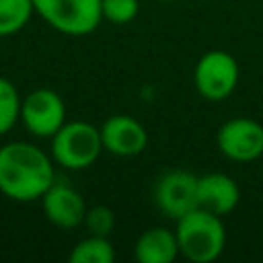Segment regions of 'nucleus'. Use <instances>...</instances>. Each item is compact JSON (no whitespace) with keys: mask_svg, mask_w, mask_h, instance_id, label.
<instances>
[{"mask_svg":"<svg viewBox=\"0 0 263 263\" xmlns=\"http://www.w3.org/2000/svg\"><path fill=\"white\" fill-rule=\"evenodd\" d=\"M55 181L53 158L31 142L0 146V193L14 201H35Z\"/></svg>","mask_w":263,"mask_h":263,"instance_id":"obj_1","label":"nucleus"},{"mask_svg":"<svg viewBox=\"0 0 263 263\" xmlns=\"http://www.w3.org/2000/svg\"><path fill=\"white\" fill-rule=\"evenodd\" d=\"M175 234L179 253L193 263H212L222 255L226 247L222 216H216L201 208H195L193 212L179 218Z\"/></svg>","mask_w":263,"mask_h":263,"instance_id":"obj_2","label":"nucleus"},{"mask_svg":"<svg viewBox=\"0 0 263 263\" xmlns=\"http://www.w3.org/2000/svg\"><path fill=\"white\" fill-rule=\"evenodd\" d=\"M103 152L101 129L88 121H66L51 136V158L68 171H82Z\"/></svg>","mask_w":263,"mask_h":263,"instance_id":"obj_3","label":"nucleus"},{"mask_svg":"<svg viewBox=\"0 0 263 263\" xmlns=\"http://www.w3.org/2000/svg\"><path fill=\"white\" fill-rule=\"evenodd\" d=\"M35 12L55 31L72 37L92 33L101 16V0H33Z\"/></svg>","mask_w":263,"mask_h":263,"instance_id":"obj_4","label":"nucleus"},{"mask_svg":"<svg viewBox=\"0 0 263 263\" xmlns=\"http://www.w3.org/2000/svg\"><path fill=\"white\" fill-rule=\"evenodd\" d=\"M238 62L224 49L205 51L193 70V82L197 92L208 101L228 99L238 84Z\"/></svg>","mask_w":263,"mask_h":263,"instance_id":"obj_5","label":"nucleus"},{"mask_svg":"<svg viewBox=\"0 0 263 263\" xmlns=\"http://www.w3.org/2000/svg\"><path fill=\"white\" fill-rule=\"evenodd\" d=\"M21 121L29 134L51 138L66 123V105L51 88H37L21 103Z\"/></svg>","mask_w":263,"mask_h":263,"instance_id":"obj_6","label":"nucleus"},{"mask_svg":"<svg viewBox=\"0 0 263 263\" xmlns=\"http://www.w3.org/2000/svg\"><path fill=\"white\" fill-rule=\"evenodd\" d=\"M216 144L228 160H257L263 154V125L251 117H232L220 125Z\"/></svg>","mask_w":263,"mask_h":263,"instance_id":"obj_7","label":"nucleus"},{"mask_svg":"<svg viewBox=\"0 0 263 263\" xmlns=\"http://www.w3.org/2000/svg\"><path fill=\"white\" fill-rule=\"evenodd\" d=\"M156 208L175 222L197 208V175L189 171H166L154 185Z\"/></svg>","mask_w":263,"mask_h":263,"instance_id":"obj_8","label":"nucleus"},{"mask_svg":"<svg viewBox=\"0 0 263 263\" xmlns=\"http://www.w3.org/2000/svg\"><path fill=\"white\" fill-rule=\"evenodd\" d=\"M99 129H101L103 150H107L109 154L123 156V158L138 156L148 146L146 127L132 115H125V113L111 115L103 121Z\"/></svg>","mask_w":263,"mask_h":263,"instance_id":"obj_9","label":"nucleus"},{"mask_svg":"<svg viewBox=\"0 0 263 263\" xmlns=\"http://www.w3.org/2000/svg\"><path fill=\"white\" fill-rule=\"evenodd\" d=\"M41 208L45 218L58 228H76L84 222L86 203L82 195L66 181H53L41 195Z\"/></svg>","mask_w":263,"mask_h":263,"instance_id":"obj_10","label":"nucleus"},{"mask_svg":"<svg viewBox=\"0 0 263 263\" xmlns=\"http://www.w3.org/2000/svg\"><path fill=\"white\" fill-rule=\"evenodd\" d=\"M240 201L236 181L226 173H205L197 177V208L216 216L230 214Z\"/></svg>","mask_w":263,"mask_h":263,"instance_id":"obj_11","label":"nucleus"},{"mask_svg":"<svg viewBox=\"0 0 263 263\" xmlns=\"http://www.w3.org/2000/svg\"><path fill=\"white\" fill-rule=\"evenodd\" d=\"M134 255L140 263H173L181 255L175 230L164 226H152L144 230L136 240Z\"/></svg>","mask_w":263,"mask_h":263,"instance_id":"obj_12","label":"nucleus"},{"mask_svg":"<svg viewBox=\"0 0 263 263\" xmlns=\"http://www.w3.org/2000/svg\"><path fill=\"white\" fill-rule=\"evenodd\" d=\"M115 249L109 236H95L88 234L86 238L78 240L68 255L70 263H113Z\"/></svg>","mask_w":263,"mask_h":263,"instance_id":"obj_13","label":"nucleus"},{"mask_svg":"<svg viewBox=\"0 0 263 263\" xmlns=\"http://www.w3.org/2000/svg\"><path fill=\"white\" fill-rule=\"evenodd\" d=\"M33 0H0V37L18 33L33 16Z\"/></svg>","mask_w":263,"mask_h":263,"instance_id":"obj_14","label":"nucleus"},{"mask_svg":"<svg viewBox=\"0 0 263 263\" xmlns=\"http://www.w3.org/2000/svg\"><path fill=\"white\" fill-rule=\"evenodd\" d=\"M21 95L16 90V86L0 76V136H4L6 132L12 129V125L21 119Z\"/></svg>","mask_w":263,"mask_h":263,"instance_id":"obj_15","label":"nucleus"},{"mask_svg":"<svg viewBox=\"0 0 263 263\" xmlns=\"http://www.w3.org/2000/svg\"><path fill=\"white\" fill-rule=\"evenodd\" d=\"M140 2L138 0H101V16L113 25L132 23L138 16Z\"/></svg>","mask_w":263,"mask_h":263,"instance_id":"obj_16","label":"nucleus"},{"mask_svg":"<svg viewBox=\"0 0 263 263\" xmlns=\"http://www.w3.org/2000/svg\"><path fill=\"white\" fill-rule=\"evenodd\" d=\"M82 224L86 226L88 234L109 236L115 228V214L109 205H92V208H86Z\"/></svg>","mask_w":263,"mask_h":263,"instance_id":"obj_17","label":"nucleus"},{"mask_svg":"<svg viewBox=\"0 0 263 263\" xmlns=\"http://www.w3.org/2000/svg\"><path fill=\"white\" fill-rule=\"evenodd\" d=\"M158 2H175V0H158Z\"/></svg>","mask_w":263,"mask_h":263,"instance_id":"obj_18","label":"nucleus"}]
</instances>
